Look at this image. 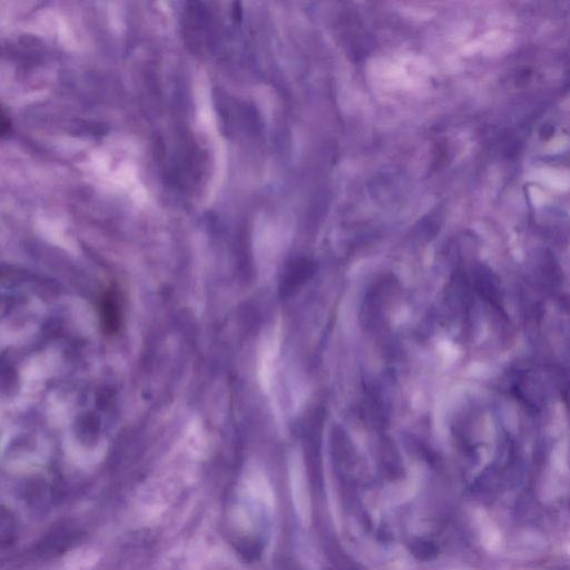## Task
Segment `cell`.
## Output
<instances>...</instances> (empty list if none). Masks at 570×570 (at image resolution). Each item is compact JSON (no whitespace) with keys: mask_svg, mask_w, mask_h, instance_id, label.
<instances>
[{"mask_svg":"<svg viewBox=\"0 0 570 570\" xmlns=\"http://www.w3.org/2000/svg\"><path fill=\"white\" fill-rule=\"evenodd\" d=\"M291 495L299 522L306 527L312 520V502L307 478L302 464H294L289 475Z\"/></svg>","mask_w":570,"mask_h":570,"instance_id":"obj_1","label":"cell"}]
</instances>
